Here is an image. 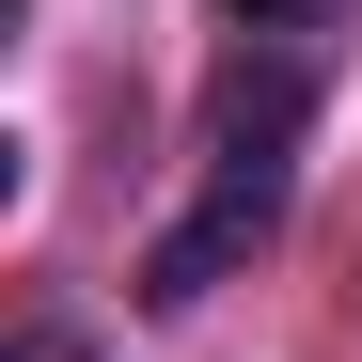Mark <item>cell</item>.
I'll use <instances>...</instances> for the list:
<instances>
[{"instance_id": "2", "label": "cell", "mask_w": 362, "mask_h": 362, "mask_svg": "<svg viewBox=\"0 0 362 362\" xmlns=\"http://www.w3.org/2000/svg\"><path fill=\"white\" fill-rule=\"evenodd\" d=\"M221 16H236V32H268V47H315L346 0H221Z\"/></svg>"}, {"instance_id": "3", "label": "cell", "mask_w": 362, "mask_h": 362, "mask_svg": "<svg viewBox=\"0 0 362 362\" xmlns=\"http://www.w3.org/2000/svg\"><path fill=\"white\" fill-rule=\"evenodd\" d=\"M0 362H110V346H95V331H64V315H32V331L0 346Z\"/></svg>"}, {"instance_id": "1", "label": "cell", "mask_w": 362, "mask_h": 362, "mask_svg": "<svg viewBox=\"0 0 362 362\" xmlns=\"http://www.w3.org/2000/svg\"><path fill=\"white\" fill-rule=\"evenodd\" d=\"M299 127H315V79L299 64H236L221 79V127H205V189L158 221V252H142V299L158 315H189V299H221L236 268L284 236V205H299Z\"/></svg>"}]
</instances>
